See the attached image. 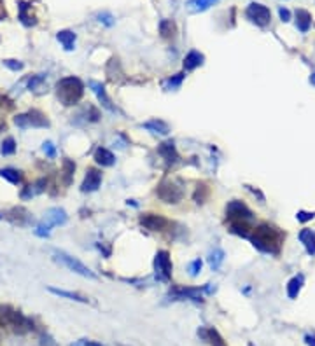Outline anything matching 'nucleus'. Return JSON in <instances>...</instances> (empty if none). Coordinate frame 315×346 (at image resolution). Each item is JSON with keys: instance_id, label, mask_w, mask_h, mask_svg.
I'll list each match as a JSON object with an SVG mask.
<instances>
[{"instance_id": "1", "label": "nucleus", "mask_w": 315, "mask_h": 346, "mask_svg": "<svg viewBox=\"0 0 315 346\" xmlns=\"http://www.w3.org/2000/svg\"><path fill=\"white\" fill-rule=\"evenodd\" d=\"M251 240L252 245L261 250V252L277 253L282 245V233L277 231L275 227L268 226V224H261V226L254 229V234H252Z\"/></svg>"}, {"instance_id": "2", "label": "nucleus", "mask_w": 315, "mask_h": 346, "mask_svg": "<svg viewBox=\"0 0 315 346\" xmlns=\"http://www.w3.org/2000/svg\"><path fill=\"white\" fill-rule=\"evenodd\" d=\"M84 84L77 77H63L56 84V97L65 107H72L83 98Z\"/></svg>"}, {"instance_id": "3", "label": "nucleus", "mask_w": 315, "mask_h": 346, "mask_svg": "<svg viewBox=\"0 0 315 346\" xmlns=\"http://www.w3.org/2000/svg\"><path fill=\"white\" fill-rule=\"evenodd\" d=\"M0 325L16 334H25L27 330H30V322H28L27 316H23L20 311L13 310L11 306L0 308Z\"/></svg>"}, {"instance_id": "4", "label": "nucleus", "mask_w": 315, "mask_h": 346, "mask_svg": "<svg viewBox=\"0 0 315 346\" xmlns=\"http://www.w3.org/2000/svg\"><path fill=\"white\" fill-rule=\"evenodd\" d=\"M54 259L58 261V263L63 264L67 270H70L72 273H77L81 277L84 278H97V275L93 273V271L90 270L88 266H84L83 263H81L79 259H75V257L68 255L67 252H61V250H54Z\"/></svg>"}, {"instance_id": "5", "label": "nucleus", "mask_w": 315, "mask_h": 346, "mask_svg": "<svg viewBox=\"0 0 315 346\" xmlns=\"http://www.w3.org/2000/svg\"><path fill=\"white\" fill-rule=\"evenodd\" d=\"M14 124L21 130H27V128H47L49 126V121L44 116L40 110H30L27 114H20V116L14 117Z\"/></svg>"}, {"instance_id": "6", "label": "nucleus", "mask_w": 315, "mask_h": 346, "mask_svg": "<svg viewBox=\"0 0 315 346\" xmlns=\"http://www.w3.org/2000/svg\"><path fill=\"white\" fill-rule=\"evenodd\" d=\"M245 16H247L252 23L258 25V27H266V25L270 23V20H272V13H270L268 7L263 6V4H258V2L249 4V7L245 9Z\"/></svg>"}, {"instance_id": "7", "label": "nucleus", "mask_w": 315, "mask_h": 346, "mask_svg": "<svg viewBox=\"0 0 315 346\" xmlns=\"http://www.w3.org/2000/svg\"><path fill=\"white\" fill-rule=\"evenodd\" d=\"M156 193L165 203H179V201L182 200V196H184V191H182L177 184L172 182V180H163V182L158 186Z\"/></svg>"}, {"instance_id": "8", "label": "nucleus", "mask_w": 315, "mask_h": 346, "mask_svg": "<svg viewBox=\"0 0 315 346\" xmlns=\"http://www.w3.org/2000/svg\"><path fill=\"white\" fill-rule=\"evenodd\" d=\"M154 271H156V277L163 282H168L172 277V261H170V253L167 250H160L156 253V259H154Z\"/></svg>"}, {"instance_id": "9", "label": "nucleus", "mask_w": 315, "mask_h": 346, "mask_svg": "<svg viewBox=\"0 0 315 346\" xmlns=\"http://www.w3.org/2000/svg\"><path fill=\"white\" fill-rule=\"evenodd\" d=\"M0 219H6L7 222L14 224V226H27V224L32 222V215L27 212L25 208H11L7 212L0 213Z\"/></svg>"}, {"instance_id": "10", "label": "nucleus", "mask_w": 315, "mask_h": 346, "mask_svg": "<svg viewBox=\"0 0 315 346\" xmlns=\"http://www.w3.org/2000/svg\"><path fill=\"white\" fill-rule=\"evenodd\" d=\"M226 215H228V219L231 220H251L252 219V212L245 207L242 201H231V203L226 207Z\"/></svg>"}, {"instance_id": "11", "label": "nucleus", "mask_w": 315, "mask_h": 346, "mask_svg": "<svg viewBox=\"0 0 315 346\" xmlns=\"http://www.w3.org/2000/svg\"><path fill=\"white\" fill-rule=\"evenodd\" d=\"M140 224L149 231H163L167 229L168 220L163 215H156V213H145L140 217Z\"/></svg>"}, {"instance_id": "12", "label": "nucleus", "mask_w": 315, "mask_h": 346, "mask_svg": "<svg viewBox=\"0 0 315 346\" xmlns=\"http://www.w3.org/2000/svg\"><path fill=\"white\" fill-rule=\"evenodd\" d=\"M102 184V171H98L97 168H88L86 177H84V182L81 186L83 193H93L100 187Z\"/></svg>"}, {"instance_id": "13", "label": "nucleus", "mask_w": 315, "mask_h": 346, "mask_svg": "<svg viewBox=\"0 0 315 346\" xmlns=\"http://www.w3.org/2000/svg\"><path fill=\"white\" fill-rule=\"evenodd\" d=\"M90 88L91 91H93L95 95H97L98 102H100V105L104 107V109H107L109 112H114V107L111 104V98H109L107 91H105V88L102 86V82H97V80H90Z\"/></svg>"}, {"instance_id": "14", "label": "nucleus", "mask_w": 315, "mask_h": 346, "mask_svg": "<svg viewBox=\"0 0 315 346\" xmlns=\"http://www.w3.org/2000/svg\"><path fill=\"white\" fill-rule=\"evenodd\" d=\"M67 222V213H65L63 208H51L47 210L46 217H44V222L47 227H53V226H60V224Z\"/></svg>"}, {"instance_id": "15", "label": "nucleus", "mask_w": 315, "mask_h": 346, "mask_svg": "<svg viewBox=\"0 0 315 346\" xmlns=\"http://www.w3.org/2000/svg\"><path fill=\"white\" fill-rule=\"evenodd\" d=\"M158 152H160V156L163 157L168 164L175 163V161L179 159V154H177V149H175L174 142H163L160 147H158Z\"/></svg>"}, {"instance_id": "16", "label": "nucleus", "mask_w": 315, "mask_h": 346, "mask_svg": "<svg viewBox=\"0 0 315 346\" xmlns=\"http://www.w3.org/2000/svg\"><path fill=\"white\" fill-rule=\"evenodd\" d=\"M310 25H312V14L305 9L296 11V27L301 34H306L310 30Z\"/></svg>"}, {"instance_id": "17", "label": "nucleus", "mask_w": 315, "mask_h": 346, "mask_svg": "<svg viewBox=\"0 0 315 346\" xmlns=\"http://www.w3.org/2000/svg\"><path fill=\"white\" fill-rule=\"evenodd\" d=\"M20 20L21 23L25 25V27H34L35 23H37V20H35V16L32 14V4H27V2H20Z\"/></svg>"}, {"instance_id": "18", "label": "nucleus", "mask_w": 315, "mask_h": 346, "mask_svg": "<svg viewBox=\"0 0 315 346\" xmlns=\"http://www.w3.org/2000/svg\"><path fill=\"white\" fill-rule=\"evenodd\" d=\"M46 186H47L46 179L35 180V182L32 184V186H27V187H25V191L21 193V198H23V200H30V198L35 196V194L44 193V191H46Z\"/></svg>"}, {"instance_id": "19", "label": "nucleus", "mask_w": 315, "mask_h": 346, "mask_svg": "<svg viewBox=\"0 0 315 346\" xmlns=\"http://www.w3.org/2000/svg\"><path fill=\"white\" fill-rule=\"evenodd\" d=\"M95 161H97L98 164H102V166H112V164L116 163V157L111 150L100 147V149L95 150Z\"/></svg>"}, {"instance_id": "20", "label": "nucleus", "mask_w": 315, "mask_h": 346, "mask_svg": "<svg viewBox=\"0 0 315 346\" xmlns=\"http://www.w3.org/2000/svg\"><path fill=\"white\" fill-rule=\"evenodd\" d=\"M56 39H58V42L63 46L65 51H74V47H75V34L74 32L61 30L56 34Z\"/></svg>"}, {"instance_id": "21", "label": "nucleus", "mask_w": 315, "mask_h": 346, "mask_svg": "<svg viewBox=\"0 0 315 346\" xmlns=\"http://www.w3.org/2000/svg\"><path fill=\"white\" fill-rule=\"evenodd\" d=\"M299 241L305 245L306 252H308L310 255H315V233L312 229L299 231Z\"/></svg>"}, {"instance_id": "22", "label": "nucleus", "mask_w": 315, "mask_h": 346, "mask_svg": "<svg viewBox=\"0 0 315 346\" xmlns=\"http://www.w3.org/2000/svg\"><path fill=\"white\" fill-rule=\"evenodd\" d=\"M142 128L147 131H151V133H158V135H168L170 133V128H168V124L165 123V121H158V119H152L149 121V123H144L142 124Z\"/></svg>"}, {"instance_id": "23", "label": "nucleus", "mask_w": 315, "mask_h": 346, "mask_svg": "<svg viewBox=\"0 0 315 346\" xmlns=\"http://www.w3.org/2000/svg\"><path fill=\"white\" fill-rule=\"evenodd\" d=\"M203 54L198 53V51H189L184 58V70H195L203 63Z\"/></svg>"}, {"instance_id": "24", "label": "nucleus", "mask_w": 315, "mask_h": 346, "mask_svg": "<svg viewBox=\"0 0 315 346\" xmlns=\"http://www.w3.org/2000/svg\"><path fill=\"white\" fill-rule=\"evenodd\" d=\"M219 0H188L186 6L191 13H203V11L210 9L214 4H217Z\"/></svg>"}, {"instance_id": "25", "label": "nucleus", "mask_w": 315, "mask_h": 346, "mask_svg": "<svg viewBox=\"0 0 315 346\" xmlns=\"http://www.w3.org/2000/svg\"><path fill=\"white\" fill-rule=\"evenodd\" d=\"M49 292L54 294V296H60V297H67L70 301H77V303H88V299L81 294L75 292H68V290H60V289H54V287H49Z\"/></svg>"}, {"instance_id": "26", "label": "nucleus", "mask_w": 315, "mask_h": 346, "mask_svg": "<svg viewBox=\"0 0 315 346\" xmlns=\"http://www.w3.org/2000/svg\"><path fill=\"white\" fill-rule=\"evenodd\" d=\"M175 32H177V27H175V23L172 20H163L160 23V34L163 39H172L175 35Z\"/></svg>"}, {"instance_id": "27", "label": "nucleus", "mask_w": 315, "mask_h": 346, "mask_svg": "<svg viewBox=\"0 0 315 346\" xmlns=\"http://www.w3.org/2000/svg\"><path fill=\"white\" fill-rule=\"evenodd\" d=\"M0 177L6 180H9L11 184H21V180H23V175H21V171L14 170V168H4V170H0Z\"/></svg>"}, {"instance_id": "28", "label": "nucleus", "mask_w": 315, "mask_h": 346, "mask_svg": "<svg viewBox=\"0 0 315 346\" xmlns=\"http://www.w3.org/2000/svg\"><path fill=\"white\" fill-rule=\"evenodd\" d=\"M301 285H303V277H294L287 285V296L291 297V299L298 297L299 290H301Z\"/></svg>"}, {"instance_id": "29", "label": "nucleus", "mask_w": 315, "mask_h": 346, "mask_svg": "<svg viewBox=\"0 0 315 346\" xmlns=\"http://www.w3.org/2000/svg\"><path fill=\"white\" fill-rule=\"evenodd\" d=\"M74 171H75V164L72 163L70 159H63V170H61V173H63V182H65V186H68V184L72 182V177H74Z\"/></svg>"}, {"instance_id": "30", "label": "nucleus", "mask_w": 315, "mask_h": 346, "mask_svg": "<svg viewBox=\"0 0 315 346\" xmlns=\"http://www.w3.org/2000/svg\"><path fill=\"white\" fill-rule=\"evenodd\" d=\"M231 231L237 234H240V236H249V231H251V227L247 226V222L245 220H233L231 222Z\"/></svg>"}, {"instance_id": "31", "label": "nucleus", "mask_w": 315, "mask_h": 346, "mask_svg": "<svg viewBox=\"0 0 315 346\" xmlns=\"http://www.w3.org/2000/svg\"><path fill=\"white\" fill-rule=\"evenodd\" d=\"M222 261H224V252H222V250H214V252L210 253L208 263H210L212 270H219V266H221Z\"/></svg>"}, {"instance_id": "32", "label": "nucleus", "mask_w": 315, "mask_h": 346, "mask_svg": "<svg viewBox=\"0 0 315 346\" xmlns=\"http://www.w3.org/2000/svg\"><path fill=\"white\" fill-rule=\"evenodd\" d=\"M182 80H184V73H175V77H170L168 80H165L163 86L165 90H177L182 84Z\"/></svg>"}, {"instance_id": "33", "label": "nucleus", "mask_w": 315, "mask_h": 346, "mask_svg": "<svg viewBox=\"0 0 315 346\" xmlns=\"http://www.w3.org/2000/svg\"><path fill=\"white\" fill-rule=\"evenodd\" d=\"M0 152L4 154V156H13L14 152H16V142H14L13 137L6 138L2 143V149H0Z\"/></svg>"}, {"instance_id": "34", "label": "nucleus", "mask_w": 315, "mask_h": 346, "mask_svg": "<svg viewBox=\"0 0 315 346\" xmlns=\"http://www.w3.org/2000/svg\"><path fill=\"white\" fill-rule=\"evenodd\" d=\"M207 339L210 341L212 346H226L224 339H222L221 334H219L215 329H208L207 330Z\"/></svg>"}, {"instance_id": "35", "label": "nucleus", "mask_w": 315, "mask_h": 346, "mask_svg": "<svg viewBox=\"0 0 315 346\" xmlns=\"http://www.w3.org/2000/svg\"><path fill=\"white\" fill-rule=\"evenodd\" d=\"M208 187L205 186V184H198L196 187V193H195V201L196 203H205V200L208 198Z\"/></svg>"}, {"instance_id": "36", "label": "nucleus", "mask_w": 315, "mask_h": 346, "mask_svg": "<svg viewBox=\"0 0 315 346\" xmlns=\"http://www.w3.org/2000/svg\"><path fill=\"white\" fill-rule=\"evenodd\" d=\"M188 271H189V275H191V277H198V275H200V271H201V261L195 259L193 263H189Z\"/></svg>"}, {"instance_id": "37", "label": "nucleus", "mask_w": 315, "mask_h": 346, "mask_svg": "<svg viewBox=\"0 0 315 346\" xmlns=\"http://www.w3.org/2000/svg\"><path fill=\"white\" fill-rule=\"evenodd\" d=\"M4 65H6L7 68H11L13 72H18V70L23 68V63L18 60H4Z\"/></svg>"}, {"instance_id": "38", "label": "nucleus", "mask_w": 315, "mask_h": 346, "mask_svg": "<svg viewBox=\"0 0 315 346\" xmlns=\"http://www.w3.org/2000/svg\"><path fill=\"white\" fill-rule=\"evenodd\" d=\"M42 150L46 152L47 157H54V156H56V150H54V145H53L51 142H44Z\"/></svg>"}, {"instance_id": "39", "label": "nucleus", "mask_w": 315, "mask_h": 346, "mask_svg": "<svg viewBox=\"0 0 315 346\" xmlns=\"http://www.w3.org/2000/svg\"><path fill=\"white\" fill-rule=\"evenodd\" d=\"M278 16H280V20L284 21V23H287V21L291 20V13H289V9H285V7H280V9H278Z\"/></svg>"}, {"instance_id": "40", "label": "nucleus", "mask_w": 315, "mask_h": 346, "mask_svg": "<svg viewBox=\"0 0 315 346\" xmlns=\"http://www.w3.org/2000/svg\"><path fill=\"white\" fill-rule=\"evenodd\" d=\"M298 220H301V222H306V220L313 219V213H308V212H298Z\"/></svg>"}, {"instance_id": "41", "label": "nucleus", "mask_w": 315, "mask_h": 346, "mask_svg": "<svg viewBox=\"0 0 315 346\" xmlns=\"http://www.w3.org/2000/svg\"><path fill=\"white\" fill-rule=\"evenodd\" d=\"M44 80V77L42 75H37V77H34V79H30V82H28V86H30V90H35V88L39 86L40 82Z\"/></svg>"}, {"instance_id": "42", "label": "nucleus", "mask_w": 315, "mask_h": 346, "mask_svg": "<svg viewBox=\"0 0 315 346\" xmlns=\"http://www.w3.org/2000/svg\"><path fill=\"white\" fill-rule=\"evenodd\" d=\"M98 18H100V21H104L107 27H111V25H112V18L109 16V14H100Z\"/></svg>"}, {"instance_id": "43", "label": "nucleus", "mask_w": 315, "mask_h": 346, "mask_svg": "<svg viewBox=\"0 0 315 346\" xmlns=\"http://www.w3.org/2000/svg\"><path fill=\"white\" fill-rule=\"evenodd\" d=\"M6 16V11H4V6H2V0H0V20Z\"/></svg>"}, {"instance_id": "44", "label": "nucleus", "mask_w": 315, "mask_h": 346, "mask_svg": "<svg viewBox=\"0 0 315 346\" xmlns=\"http://www.w3.org/2000/svg\"><path fill=\"white\" fill-rule=\"evenodd\" d=\"M306 343H308L310 346H315V337H306Z\"/></svg>"}, {"instance_id": "45", "label": "nucleus", "mask_w": 315, "mask_h": 346, "mask_svg": "<svg viewBox=\"0 0 315 346\" xmlns=\"http://www.w3.org/2000/svg\"><path fill=\"white\" fill-rule=\"evenodd\" d=\"M84 346H102V344L95 343V341H88V343H86V344H84Z\"/></svg>"}, {"instance_id": "46", "label": "nucleus", "mask_w": 315, "mask_h": 346, "mask_svg": "<svg viewBox=\"0 0 315 346\" xmlns=\"http://www.w3.org/2000/svg\"><path fill=\"white\" fill-rule=\"evenodd\" d=\"M310 82H312L313 86H315V73H312V77H310Z\"/></svg>"}]
</instances>
